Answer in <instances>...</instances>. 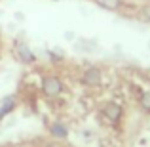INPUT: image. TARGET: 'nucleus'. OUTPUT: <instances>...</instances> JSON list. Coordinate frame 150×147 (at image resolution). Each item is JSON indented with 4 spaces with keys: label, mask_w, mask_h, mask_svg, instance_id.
<instances>
[{
    "label": "nucleus",
    "mask_w": 150,
    "mask_h": 147,
    "mask_svg": "<svg viewBox=\"0 0 150 147\" xmlns=\"http://www.w3.org/2000/svg\"><path fill=\"white\" fill-rule=\"evenodd\" d=\"M42 90H44L46 96L57 98L59 94L63 92V84H61V80H59L57 77H46L44 80H42Z\"/></svg>",
    "instance_id": "obj_1"
},
{
    "label": "nucleus",
    "mask_w": 150,
    "mask_h": 147,
    "mask_svg": "<svg viewBox=\"0 0 150 147\" xmlns=\"http://www.w3.org/2000/svg\"><path fill=\"white\" fill-rule=\"evenodd\" d=\"M103 115H105L110 122H118L120 117H122V107L118 105V103L110 101V103H106V105L103 107Z\"/></svg>",
    "instance_id": "obj_2"
},
{
    "label": "nucleus",
    "mask_w": 150,
    "mask_h": 147,
    "mask_svg": "<svg viewBox=\"0 0 150 147\" xmlns=\"http://www.w3.org/2000/svg\"><path fill=\"white\" fill-rule=\"evenodd\" d=\"M82 80H84L88 86H97V84H101V71L97 69V67H89V69L84 73Z\"/></svg>",
    "instance_id": "obj_3"
},
{
    "label": "nucleus",
    "mask_w": 150,
    "mask_h": 147,
    "mask_svg": "<svg viewBox=\"0 0 150 147\" xmlns=\"http://www.w3.org/2000/svg\"><path fill=\"white\" fill-rule=\"evenodd\" d=\"M15 52H17V57L21 59L23 63H33L34 61V54L27 48L25 44H17L15 46Z\"/></svg>",
    "instance_id": "obj_4"
},
{
    "label": "nucleus",
    "mask_w": 150,
    "mask_h": 147,
    "mask_svg": "<svg viewBox=\"0 0 150 147\" xmlns=\"http://www.w3.org/2000/svg\"><path fill=\"white\" fill-rule=\"evenodd\" d=\"M13 107H15V99H13V96H8V98L2 101V105H0V118L6 117V115L10 113L11 109H13Z\"/></svg>",
    "instance_id": "obj_5"
},
{
    "label": "nucleus",
    "mask_w": 150,
    "mask_h": 147,
    "mask_svg": "<svg viewBox=\"0 0 150 147\" xmlns=\"http://www.w3.org/2000/svg\"><path fill=\"white\" fill-rule=\"evenodd\" d=\"M50 132L53 134V136H57V138H67L69 130H67V126L61 124V122H53V124H51V128H50Z\"/></svg>",
    "instance_id": "obj_6"
},
{
    "label": "nucleus",
    "mask_w": 150,
    "mask_h": 147,
    "mask_svg": "<svg viewBox=\"0 0 150 147\" xmlns=\"http://www.w3.org/2000/svg\"><path fill=\"white\" fill-rule=\"evenodd\" d=\"M95 2L105 10H118L122 6V0H95Z\"/></svg>",
    "instance_id": "obj_7"
},
{
    "label": "nucleus",
    "mask_w": 150,
    "mask_h": 147,
    "mask_svg": "<svg viewBox=\"0 0 150 147\" xmlns=\"http://www.w3.org/2000/svg\"><path fill=\"white\" fill-rule=\"evenodd\" d=\"M141 105H143L146 111H150V90L143 94V98H141Z\"/></svg>",
    "instance_id": "obj_8"
},
{
    "label": "nucleus",
    "mask_w": 150,
    "mask_h": 147,
    "mask_svg": "<svg viewBox=\"0 0 150 147\" xmlns=\"http://www.w3.org/2000/svg\"><path fill=\"white\" fill-rule=\"evenodd\" d=\"M141 19L150 23V6H144L143 10H141Z\"/></svg>",
    "instance_id": "obj_9"
}]
</instances>
